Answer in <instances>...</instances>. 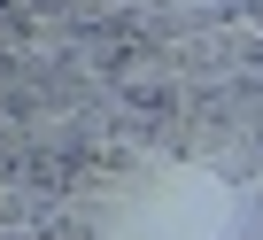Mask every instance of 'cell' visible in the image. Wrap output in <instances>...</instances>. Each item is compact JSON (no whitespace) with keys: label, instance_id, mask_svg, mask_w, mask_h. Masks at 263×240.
Wrapping results in <instances>:
<instances>
[]
</instances>
